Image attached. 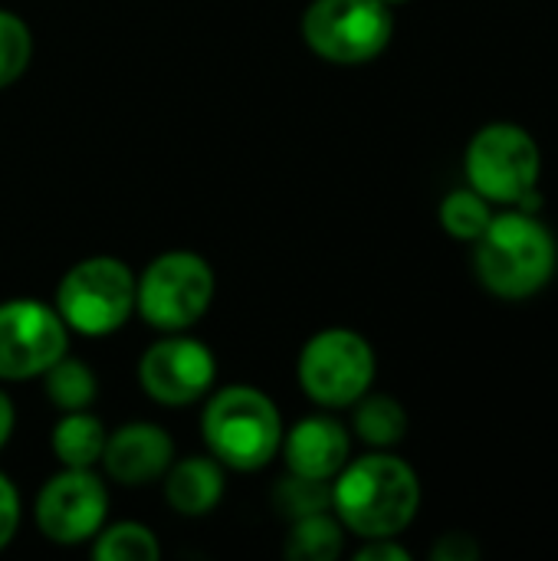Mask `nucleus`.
<instances>
[{
  "label": "nucleus",
  "mask_w": 558,
  "mask_h": 561,
  "mask_svg": "<svg viewBox=\"0 0 558 561\" xmlns=\"http://www.w3.org/2000/svg\"><path fill=\"white\" fill-rule=\"evenodd\" d=\"M421 506L418 473L391 454L349 460L332 480V513L358 539H395Z\"/></svg>",
  "instance_id": "1"
},
{
  "label": "nucleus",
  "mask_w": 558,
  "mask_h": 561,
  "mask_svg": "<svg viewBox=\"0 0 558 561\" xmlns=\"http://www.w3.org/2000/svg\"><path fill=\"white\" fill-rule=\"evenodd\" d=\"M558 247L553 230L526 210L490 220L474 250V270L487 293L506 302L536 296L556 276Z\"/></svg>",
  "instance_id": "2"
},
{
  "label": "nucleus",
  "mask_w": 558,
  "mask_h": 561,
  "mask_svg": "<svg viewBox=\"0 0 558 561\" xmlns=\"http://www.w3.org/2000/svg\"><path fill=\"white\" fill-rule=\"evenodd\" d=\"M201 434L220 467L253 473L280 454L283 417L263 391L234 385L204 404Z\"/></svg>",
  "instance_id": "3"
},
{
  "label": "nucleus",
  "mask_w": 558,
  "mask_h": 561,
  "mask_svg": "<svg viewBox=\"0 0 558 561\" xmlns=\"http://www.w3.org/2000/svg\"><path fill=\"white\" fill-rule=\"evenodd\" d=\"M214 270L187 250L161 253L135 279V312L158 332H187L214 302Z\"/></svg>",
  "instance_id": "4"
},
{
  "label": "nucleus",
  "mask_w": 558,
  "mask_h": 561,
  "mask_svg": "<svg viewBox=\"0 0 558 561\" xmlns=\"http://www.w3.org/2000/svg\"><path fill=\"white\" fill-rule=\"evenodd\" d=\"M56 312L69 332L86 339L112 335L135 312V273L115 256L82 260L59 279Z\"/></svg>",
  "instance_id": "5"
},
{
  "label": "nucleus",
  "mask_w": 558,
  "mask_h": 561,
  "mask_svg": "<svg viewBox=\"0 0 558 561\" xmlns=\"http://www.w3.org/2000/svg\"><path fill=\"white\" fill-rule=\"evenodd\" d=\"M395 16L385 0H312L303 13L306 46L335 66H362L385 53Z\"/></svg>",
  "instance_id": "6"
},
{
  "label": "nucleus",
  "mask_w": 558,
  "mask_h": 561,
  "mask_svg": "<svg viewBox=\"0 0 558 561\" xmlns=\"http://www.w3.org/2000/svg\"><path fill=\"white\" fill-rule=\"evenodd\" d=\"M464 171L470 187L490 204H520L539 184L543 151L526 128L513 122H493L470 138Z\"/></svg>",
  "instance_id": "7"
},
{
  "label": "nucleus",
  "mask_w": 558,
  "mask_h": 561,
  "mask_svg": "<svg viewBox=\"0 0 558 561\" xmlns=\"http://www.w3.org/2000/svg\"><path fill=\"white\" fill-rule=\"evenodd\" d=\"M296 375L306 398L319 408H352L372 391L375 348L352 329H326L299 352Z\"/></svg>",
  "instance_id": "8"
},
{
  "label": "nucleus",
  "mask_w": 558,
  "mask_h": 561,
  "mask_svg": "<svg viewBox=\"0 0 558 561\" xmlns=\"http://www.w3.org/2000/svg\"><path fill=\"white\" fill-rule=\"evenodd\" d=\"M69 352V329L39 299L0 302V381L43 378Z\"/></svg>",
  "instance_id": "9"
},
{
  "label": "nucleus",
  "mask_w": 558,
  "mask_h": 561,
  "mask_svg": "<svg viewBox=\"0 0 558 561\" xmlns=\"http://www.w3.org/2000/svg\"><path fill=\"white\" fill-rule=\"evenodd\" d=\"M33 516L39 533L56 546L89 542L109 519L105 483L92 473V467H62V473L43 483Z\"/></svg>",
  "instance_id": "10"
},
{
  "label": "nucleus",
  "mask_w": 558,
  "mask_h": 561,
  "mask_svg": "<svg viewBox=\"0 0 558 561\" xmlns=\"http://www.w3.org/2000/svg\"><path fill=\"white\" fill-rule=\"evenodd\" d=\"M214 378H217L214 352L184 332H164V339L148 345V352L138 362V381L145 394L164 408H187L207 398Z\"/></svg>",
  "instance_id": "11"
},
{
  "label": "nucleus",
  "mask_w": 558,
  "mask_h": 561,
  "mask_svg": "<svg viewBox=\"0 0 558 561\" xmlns=\"http://www.w3.org/2000/svg\"><path fill=\"white\" fill-rule=\"evenodd\" d=\"M99 463L122 486H148L161 480L174 463V440L168 437V431L148 421L122 424L105 437Z\"/></svg>",
  "instance_id": "12"
},
{
  "label": "nucleus",
  "mask_w": 558,
  "mask_h": 561,
  "mask_svg": "<svg viewBox=\"0 0 558 561\" xmlns=\"http://www.w3.org/2000/svg\"><path fill=\"white\" fill-rule=\"evenodd\" d=\"M349 434L332 417H306L293 431H283L280 454L289 473L312 477V480H335L339 470L349 463Z\"/></svg>",
  "instance_id": "13"
},
{
  "label": "nucleus",
  "mask_w": 558,
  "mask_h": 561,
  "mask_svg": "<svg viewBox=\"0 0 558 561\" xmlns=\"http://www.w3.org/2000/svg\"><path fill=\"white\" fill-rule=\"evenodd\" d=\"M224 467L214 457H187L174 460L164 473V496L178 516L201 519L214 513L224 500Z\"/></svg>",
  "instance_id": "14"
},
{
  "label": "nucleus",
  "mask_w": 558,
  "mask_h": 561,
  "mask_svg": "<svg viewBox=\"0 0 558 561\" xmlns=\"http://www.w3.org/2000/svg\"><path fill=\"white\" fill-rule=\"evenodd\" d=\"M105 427L95 414L89 411H69L59 417V424L53 427V454L62 467H95L102 460L105 450Z\"/></svg>",
  "instance_id": "15"
},
{
  "label": "nucleus",
  "mask_w": 558,
  "mask_h": 561,
  "mask_svg": "<svg viewBox=\"0 0 558 561\" xmlns=\"http://www.w3.org/2000/svg\"><path fill=\"white\" fill-rule=\"evenodd\" d=\"M345 526L332 513H316L289 523L283 556L289 561H332L342 556Z\"/></svg>",
  "instance_id": "16"
},
{
  "label": "nucleus",
  "mask_w": 558,
  "mask_h": 561,
  "mask_svg": "<svg viewBox=\"0 0 558 561\" xmlns=\"http://www.w3.org/2000/svg\"><path fill=\"white\" fill-rule=\"evenodd\" d=\"M43 391L49 398V404L62 414L69 411H89L99 398V381L92 375V368L79 358L62 355L56 365H49L43 371Z\"/></svg>",
  "instance_id": "17"
},
{
  "label": "nucleus",
  "mask_w": 558,
  "mask_h": 561,
  "mask_svg": "<svg viewBox=\"0 0 558 561\" xmlns=\"http://www.w3.org/2000/svg\"><path fill=\"white\" fill-rule=\"evenodd\" d=\"M352 408H355L352 427H355L358 440H365L368 447H382L385 450V447H395V444L405 440L408 414H405V408L395 398H388V394H365Z\"/></svg>",
  "instance_id": "18"
},
{
  "label": "nucleus",
  "mask_w": 558,
  "mask_h": 561,
  "mask_svg": "<svg viewBox=\"0 0 558 561\" xmlns=\"http://www.w3.org/2000/svg\"><path fill=\"white\" fill-rule=\"evenodd\" d=\"M273 506L286 523L316 516V513H332V480H312L289 473L276 483L273 490Z\"/></svg>",
  "instance_id": "19"
},
{
  "label": "nucleus",
  "mask_w": 558,
  "mask_h": 561,
  "mask_svg": "<svg viewBox=\"0 0 558 561\" xmlns=\"http://www.w3.org/2000/svg\"><path fill=\"white\" fill-rule=\"evenodd\" d=\"M92 556L99 561H155L161 556V546L148 526L115 523V526H102L95 533Z\"/></svg>",
  "instance_id": "20"
},
{
  "label": "nucleus",
  "mask_w": 558,
  "mask_h": 561,
  "mask_svg": "<svg viewBox=\"0 0 558 561\" xmlns=\"http://www.w3.org/2000/svg\"><path fill=\"white\" fill-rule=\"evenodd\" d=\"M493 210L490 201L483 194H477L474 187H460L451 191L441 201V227L454 237V240H470L477 243L483 237V230L490 227Z\"/></svg>",
  "instance_id": "21"
},
{
  "label": "nucleus",
  "mask_w": 558,
  "mask_h": 561,
  "mask_svg": "<svg viewBox=\"0 0 558 561\" xmlns=\"http://www.w3.org/2000/svg\"><path fill=\"white\" fill-rule=\"evenodd\" d=\"M33 59V33L30 26L10 13L0 10V89L13 85Z\"/></svg>",
  "instance_id": "22"
},
{
  "label": "nucleus",
  "mask_w": 558,
  "mask_h": 561,
  "mask_svg": "<svg viewBox=\"0 0 558 561\" xmlns=\"http://www.w3.org/2000/svg\"><path fill=\"white\" fill-rule=\"evenodd\" d=\"M20 529V493L7 473H0V552L13 542Z\"/></svg>",
  "instance_id": "23"
},
{
  "label": "nucleus",
  "mask_w": 558,
  "mask_h": 561,
  "mask_svg": "<svg viewBox=\"0 0 558 561\" xmlns=\"http://www.w3.org/2000/svg\"><path fill=\"white\" fill-rule=\"evenodd\" d=\"M434 561H477L480 559V546L474 542V536L467 533H447L434 542L431 549Z\"/></svg>",
  "instance_id": "24"
},
{
  "label": "nucleus",
  "mask_w": 558,
  "mask_h": 561,
  "mask_svg": "<svg viewBox=\"0 0 558 561\" xmlns=\"http://www.w3.org/2000/svg\"><path fill=\"white\" fill-rule=\"evenodd\" d=\"M358 561H408V549H401L395 539H365V549L355 556Z\"/></svg>",
  "instance_id": "25"
},
{
  "label": "nucleus",
  "mask_w": 558,
  "mask_h": 561,
  "mask_svg": "<svg viewBox=\"0 0 558 561\" xmlns=\"http://www.w3.org/2000/svg\"><path fill=\"white\" fill-rule=\"evenodd\" d=\"M13 424H16L13 404H10V398L0 391V450L7 447V440H10V434H13Z\"/></svg>",
  "instance_id": "26"
},
{
  "label": "nucleus",
  "mask_w": 558,
  "mask_h": 561,
  "mask_svg": "<svg viewBox=\"0 0 558 561\" xmlns=\"http://www.w3.org/2000/svg\"><path fill=\"white\" fill-rule=\"evenodd\" d=\"M385 3H388V7H391V3H405V0H385Z\"/></svg>",
  "instance_id": "27"
}]
</instances>
